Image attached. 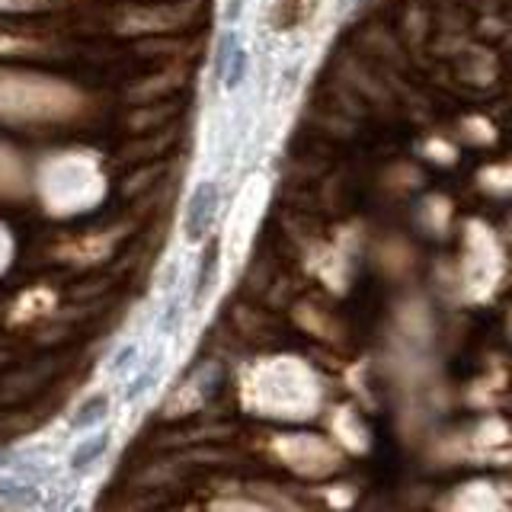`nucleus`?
I'll return each instance as SVG.
<instances>
[{"label":"nucleus","instance_id":"nucleus-1","mask_svg":"<svg viewBox=\"0 0 512 512\" xmlns=\"http://www.w3.org/2000/svg\"><path fill=\"white\" fill-rule=\"evenodd\" d=\"M215 205H218V189H215V183H199L196 189H192L189 205H186V218H183L186 240L199 244V240L205 237V231L212 228Z\"/></svg>","mask_w":512,"mask_h":512},{"label":"nucleus","instance_id":"nucleus-2","mask_svg":"<svg viewBox=\"0 0 512 512\" xmlns=\"http://www.w3.org/2000/svg\"><path fill=\"white\" fill-rule=\"evenodd\" d=\"M106 416V397L103 394H96V397H90L84 407L77 410V416H74V429H87V426H93V423H100Z\"/></svg>","mask_w":512,"mask_h":512},{"label":"nucleus","instance_id":"nucleus-3","mask_svg":"<svg viewBox=\"0 0 512 512\" xmlns=\"http://www.w3.org/2000/svg\"><path fill=\"white\" fill-rule=\"evenodd\" d=\"M106 445H109V436H100V439H93V442H84L74 452V458H71V464L74 468H87V464H93L96 458H100L103 452H106Z\"/></svg>","mask_w":512,"mask_h":512},{"label":"nucleus","instance_id":"nucleus-4","mask_svg":"<svg viewBox=\"0 0 512 512\" xmlns=\"http://www.w3.org/2000/svg\"><path fill=\"white\" fill-rule=\"evenodd\" d=\"M237 36L234 32H224L221 36V42H218V52H215V74L224 80V71H228V64H231V58H234V52H237Z\"/></svg>","mask_w":512,"mask_h":512},{"label":"nucleus","instance_id":"nucleus-5","mask_svg":"<svg viewBox=\"0 0 512 512\" xmlns=\"http://www.w3.org/2000/svg\"><path fill=\"white\" fill-rule=\"evenodd\" d=\"M244 74H247V55L237 48L234 58H231V64H228V71H224V87L234 90V87L240 84V80H244Z\"/></svg>","mask_w":512,"mask_h":512},{"label":"nucleus","instance_id":"nucleus-6","mask_svg":"<svg viewBox=\"0 0 512 512\" xmlns=\"http://www.w3.org/2000/svg\"><path fill=\"white\" fill-rule=\"evenodd\" d=\"M215 263H218V247L212 244V250L205 253L202 269H199V282H196V295H199V298L208 292V282H212V276H215Z\"/></svg>","mask_w":512,"mask_h":512},{"label":"nucleus","instance_id":"nucleus-7","mask_svg":"<svg viewBox=\"0 0 512 512\" xmlns=\"http://www.w3.org/2000/svg\"><path fill=\"white\" fill-rule=\"evenodd\" d=\"M132 359H135V346H125L119 356H116V362H112V372H122V368L132 362Z\"/></svg>","mask_w":512,"mask_h":512},{"label":"nucleus","instance_id":"nucleus-8","mask_svg":"<svg viewBox=\"0 0 512 512\" xmlns=\"http://www.w3.org/2000/svg\"><path fill=\"white\" fill-rule=\"evenodd\" d=\"M151 378H154V375H144V378H138V381L132 384V388H128V397L135 400L138 394H144V388H148V384H151Z\"/></svg>","mask_w":512,"mask_h":512}]
</instances>
